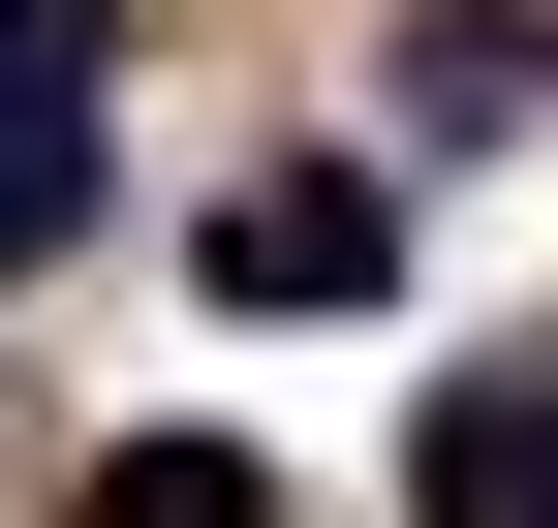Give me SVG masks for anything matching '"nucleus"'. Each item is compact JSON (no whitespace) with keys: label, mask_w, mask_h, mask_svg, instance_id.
I'll list each match as a JSON object with an SVG mask.
<instances>
[{"label":"nucleus","mask_w":558,"mask_h":528,"mask_svg":"<svg viewBox=\"0 0 558 528\" xmlns=\"http://www.w3.org/2000/svg\"><path fill=\"white\" fill-rule=\"evenodd\" d=\"M558 94V0H403V156H527Z\"/></svg>","instance_id":"obj_3"},{"label":"nucleus","mask_w":558,"mask_h":528,"mask_svg":"<svg viewBox=\"0 0 558 528\" xmlns=\"http://www.w3.org/2000/svg\"><path fill=\"white\" fill-rule=\"evenodd\" d=\"M218 280H248V311H373V280H403V218H373V156H279L248 218H218Z\"/></svg>","instance_id":"obj_4"},{"label":"nucleus","mask_w":558,"mask_h":528,"mask_svg":"<svg viewBox=\"0 0 558 528\" xmlns=\"http://www.w3.org/2000/svg\"><path fill=\"white\" fill-rule=\"evenodd\" d=\"M403 528H558V343H465L403 405Z\"/></svg>","instance_id":"obj_2"},{"label":"nucleus","mask_w":558,"mask_h":528,"mask_svg":"<svg viewBox=\"0 0 558 528\" xmlns=\"http://www.w3.org/2000/svg\"><path fill=\"white\" fill-rule=\"evenodd\" d=\"M94 94H124V0H0V280L94 249Z\"/></svg>","instance_id":"obj_1"},{"label":"nucleus","mask_w":558,"mask_h":528,"mask_svg":"<svg viewBox=\"0 0 558 528\" xmlns=\"http://www.w3.org/2000/svg\"><path fill=\"white\" fill-rule=\"evenodd\" d=\"M94 528H279V497L218 467V435H124V467H94Z\"/></svg>","instance_id":"obj_5"}]
</instances>
